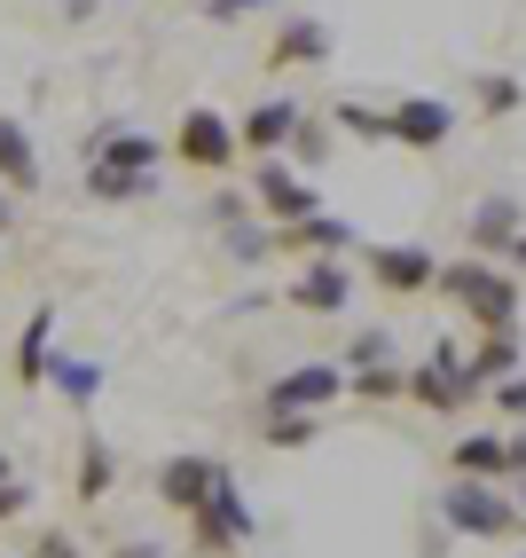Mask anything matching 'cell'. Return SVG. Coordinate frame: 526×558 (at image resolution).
<instances>
[{"instance_id": "1", "label": "cell", "mask_w": 526, "mask_h": 558, "mask_svg": "<svg viewBox=\"0 0 526 558\" xmlns=\"http://www.w3.org/2000/svg\"><path fill=\"white\" fill-rule=\"evenodd\" d=\"M432 291H440V300H456L479 330H511V323H518V283H511L487 252H479V259H440Z\"/></svg>"}, {"instance_id": "2", "label": "cell", "mask_w": 526, "mask_h": 558, "mask_svg": "<svg viewBox=\"0 0 526 558\" xmlns=\"http://www.w3.org/2000/svg\"><path fill=\"white\" fill-rule=\"evenodd\" d=\"M440 527L448 535H472V543H518V504L503 496V480H448L440 488Z\"/></svg>"}, {"instance_id": "3", "label": "cell", "mask_w": 526, "mask_h": 558, "mask_svg": "<svg viewBox=\"0 0 526 558\" xmlns=\"http://www.w3.org/2000/svg\"><path fill=\"white\" fill-rule=\"evenodd\" d=\"M252 527H259V519H252V504H244V488H236V472L220 464L212 496L189 511V543H197L205 558H229V550H244V543H252Z\"/></svg>"}, {"instance_id": "4", "label": "cell", "mask_w": 526, "mask_h": 558, "mask_svg": "<svg viewBox=\"0 0 526 558\" xmlns=\"http://www.w3.org/2000/svg\"><path fill=\"white\" fill-rule=\"evenodd\" d=\"M408 401H417V409H432V417H456V409H472L479 401V386H472V369H464V354L456 347H432L417 369H408Z\"/></svg>"}, {"instance_id": "5", "label": "cell", "mask_w": 526, "mask_h": 558, "mask_svg": "<svg viewBox=\"0 0 526 558\" xmlns=\"http://www.w3.org/2000/svg\"><path fill=\"white\" fill-rule=\"evenodd\" d=\"M173 158L181 166H197V173H229L244 158V142H236V119H220V110H181V126H173Z\"/></svg>"}, {"instance_id": "6", "label": "cell", "mask_w": 526, "mask_h": 558, "mask_svg": "<svg viewBox=\"0 0 526 558\" xmlns=\"http://www.w3.org/2000/svg\"><path fill=\"white\" fill-rule=\"evenodd\" d=\"M252 205L268 213V220H307V213H322V190H315V173H298L291 158H259Z\"/></svg>"}, {"instance_id": "7", "label": "cell", "mask_w": 526, "mask_h": 558, "mask_svg": "<svg viewBox=\"0 0 526 558\" xmlns=\"http://www.w3.org/2000/svg\"><path fill=\"white\" fill-rule=\"evenodd\" d=\"M291 307H298V315H346V307H354V268H346V252H315L307 268H298V283H291Z\"/></svg>"}, {"instance_id": "8", "label": "cell", "mask_w": 526, "mask_h": 558, "mask_svg": "<svg viewBox=\"0 0 526 558\" xmlns=\"http://www.w3.org/2000/svg\"><path fill=\"white\" fill-rule=\"evenodd\" d=\"M393 110V142L401 150H448V134H456V102H440V95H401V102H386Z\"/></svg>"}, {"instance_id": "9", "label": "cell", "mask_w": 526, "mask_h": 558, "mask_svg": "<svg viewBox=\"0 0 526 558\" xmlns=\"http://www.w3.org/2000/svg\"><path fill=\"white\" fill-rule=\"evenodd\" d=\"M440 259L425 244H369V283L393 291V300H417V291H432Z\"/></svg>"}, {"instance_id": "10", "label": "cell", "mask_w": 526, "mask_h": 558, "mask_svg": "<svg viewBox=\"0 0 526 558\" xmlns=\"http://www.w3.org/2000/svg\"><path fill=\"white\" fill-rule=\"evenodd\" d=\"M338 393H346V369L338 362H298V369H283V378L259 393V409H330Z\"/></svg>"}, {"instance_id": "11", "label": "cell", "mask_w": 526, "mask_h": 558, "mask_svg": "<svg viewBox=\"0 0 526 558\" xmlns=\"http://www.w3.org/2000/svg\"><path fill=\"white\" fill-rule=\"evenodd\" d=\"M298 119H307V102H291V95H268V102H252V110H244L236 142H244L252 158H283V150H291V134H298Z\"/></svg>"}, {"instance_id": "12", "label": "cell", "mask_w": 526, "mask_h": 558, "mask_svg": "<svg viewBox=\"0 0 526 558\" xmlns=\"http://www.w3.org/2000/svg\"><path fill=\"white\" fill-rule=\"evenodd\" d=\"M298 63H330V24L307 9H283V32L268 48V71H298Z\"/></svg>"}, {"instance_id": "13", "label": "cell", "mask_w": 526, "mask_h": 558, "mask_svg": "<svg viewBox=\"0 0 526 558\" xmlns=\"http://www.w3.org/2000/svg\"><path fill=\"white\" fill-rule=\"evenodd\" d=\"M158 158H166V142L134 134V126H110V134L87 142V166H119V173H158Z\"/></svg>"}, {"instance_id": "14", "label": "cell", "mask_w": 526, "mask_h": 558, "mask_svg": "<svg viewBox=\"0 0 526 558\" xmlns=\"http://www.w3.org/2000/svg\"><path fill=\"white\" fill-rule=\"evenodd\" d=\"M212 480H220V464L189 449V457H166V464H158V496H166L173 511H197V504L212 496Z\"/></svg>"}, {"instance_id": "15", "label": "cell", "mask_w": 526, "mask_h": 558, "mask_svg": "<svg viewBox=\"0 0 526 558\" xmlns=\"http://www.w3.org/2000/svg\"><path fill=\"white\" fill-rule=\"evenodd\" d=\"M276 252H354V229L338 213H307V220H276Z\"/></svg>"}, {"instance_id": "16", "label": "cell", "mask_w": 526, "mask_h": 558, "mask_svg": "<svg viewBox=\"0 0 526 558\" xmlns=\"http://www.w3.org/2000/svg\"><path fill=\"white\" fill-rule=\"evenodd\" d=\"M448 472H464V480H511V440L503 433H464L456 449H448Z\"/></svg>"}, {"instance_id": "17", "label": "cell", "mask_w": 526, "mask_h": 558, "mask_svg": "<svg viewBox=\"0 0 526 558\" xmlns=\"http://www.w3.org/2000/svg\"><path fill=\"white\" fill-rule=\"evenodd\" d=\"M526 229V213H518V197H479L472 205V252H487V259H503V244Z\"/></svg>"}, {"instance_id": "18", "label": "cell", "mask_w": 526, "mask_h": 558, "mask_svg": "<svg viewBox=\"0 0 526 558\" xmlns=\"http://www.w3.org/2000/svg\"><path fill=\"white\" fill-rule=\"evenodd\" d=\"M48 354H56V307H32L16 339V386H48Z\"/></svg>"}, {"instance_id": "19", "label": "cell", "mask_w": 526, "mask_h": 558, "mask_svg": "<svg viewBox=\"0 0 526 558\" xmlns=\"http://www.w3.org/2000/svg\"><path fill=\"white\" fill-rule=\"evenodd\" d=\"M518 362H526V354H518V323H511V330H487V339H479V354H472L464 369H472V386L487 393V386H496V378H511V369H518Z\"/></svg>"}, {"instance_id": "20", "label": "cell", "mask_w": 526, "mask_h": 558, "mask_svg": "<svg viewBox=\"0 0 526 558\" xmlns=\"http://www.w3.org/2000/svg\"><path fill=\"white\" fill-rule=\"evenodd\" d=\"M40 181V158H32V134L16 119H0V190H32Z\"/></svg>"}, {"instance_id": "21", "label": "cell", "mask_w": 526, "mask_h": 558, "mask_svg": "<svg viewBox=\"0 0 526 558\" xmlns=\"http://www.w3.org/2000/svg\"><path fill=\"white\" fill-rule=\"evenodd\" d=\"M48 378H56V393H63L71 409H95V393H102V369L79 362V354H48Z\"/></svg>"}, {"instance_id": "22", "label": "cell", "mask_w": 526, "mask_h": 558, "mask_svg": "<svg viewBox=\"0 0 526 558\" xmlns=\"http://www.w3.org/2000/svg\"><path fill=\"white\" fill-rule=\"evenodd\" d=\"M346 393H354V401H401V393H408V369H393V362H354V369H346Z\"/></svg>"}, {"instance_id": "23", "label": "cell", "mask_w": 526, "mask_h": 558, "mask_svg": "<svg viewBox=\"0 0 526 558\" xmlns=\"http://www.w3.org/2000/svg\"><path fill=\"white\" fill-rule=\"evenodd\" d=\"M158 190V173H119V166H87V197H102V205H134V197H149Z\"/></svg>"}, {"instance_id": "24", "label": "cell", "mask_w": 526, "mask_h": 558, "mask_svg": "<svg viewBox=\"0 0 526 558\" xmlns=\"http://www.w3.org/2000/svg\"><path fill=\"white\" fill-rule=\"evenodd\" d=\"M330 126H346V134H362V142H393V110H378V102H330Z\"/></svg>"}, {"instance_id": "25", "label": "cell", "mask_w": 526, "mask_h": 558, "mask_svg": "<svg viewBox=\"0 0 526 558\" xmlns=\"http://www.w3.org/2000/svg\"><path fill=\"white\" fill-rule=\"evenodd\" d=\"M322 409H268V449H315Z\"/></svg>"}, {"instance_id": "26", "label": "cell", "mask_w": 526, "mask_h": 558, "mask_svg": "<svg viewBox=\"0 0 526 558\" xmlns=\"http://www.w3.org/2000/svg\"><path fill=\"white\" fill-rule=\"evenodd\" d=\"M472 95H479L487 119H503V110H518V102H526V87L511 80V71H472Z\"/></svg>"}, {"instance_id": "27", "label": "cell", "mask_w": 526, "mask_h": 558, "mask_svg": "<svg viewBox=\"0 0 526 558\" xmlns=\"http://www.w3.org/2000/svg\"><path fill=\"white\" fill-rule=\"evenodd\" d=\"M102 488H110V440L87 433V440H79V504H95Z\"/></svg>"}, {"instance_id": "28", "label": "cell", "mask_w": 526, "mask_h": 558, "mask_svg": "<svg viewBox=\"0 0 526 558\" xmlns=\"http://www.w3.org/2000/svg\"><path fill=\"white\" fill-rule=\"evenodd\" d=\"M330 158V119H315V110H307V119H298V134H291V166H322Z\"/></svg>"}, {"instance_id": "29", "label": "cell", "mask_w": 526, "mask_h": 558, "mask_svg": "<svg viewBox=\"0 0 526 558\" xmlns=\"http://www.w3.org/2000/svg\"><path fill=\"white\" fill-rule=\"evenodd\" d=\"M229 259H244V268L276 259V220H268V229H244V220H236V229H229Z\"/></svg>"}, {"instance_id": "30", "label": "cell", "mask_w": 526, "mask_h": 558, "mask_svg": "<svg viewBox=\"0 0 526 558\" xmlns=\"http://www.w3.org/2000/svg\"><path fill=\"white\" fill-rule=\"evenodd\" d=\"M487 393H496V417H511V425H526V362L511 369V378H496V386H487Z\"/></svg>"}, {"instance_id": "31", "label": "cell", "mask_w": 526, "mask_h": 558, "mask_svg": "<svg viewBox=\"0 0 526 558\" xmlns=\"http://www.w3.org/2000/svg\"><path fill=\"white\" fill-rule=\"evenodd\" d=\"M244 9H291V0H205V16H212V24H236Z\"/></svg>"}, {"instance_id": "32", "label": "cell", "mask_w": 526, "mask_h": 558, "mask_svg": "<svg viewBox=\"0 0 526 558\" xmlns=\"http://www.w3.org/2000/svg\"><path fill=\"white\" fill-rule=\"evenodd\" d=\"M386 354H393L386 330H354V347H346V362H386Z\"/></svg>"}, {"instance_id": "33", "label": "cell", "mask_w": 526, "mask_h": 558, "mask_svg": "<svg viewBox=\"0 0 526 558\" xmlns=\"http://www.w3.org/2000/svg\"><path fill=\"white\" fill-rule=\"evenodd\" d=\"M32 558H79V543H71V535H63V527H48V535H40V543H32Z\"/></svg>"}, {"instance_id": "34", "label": "cell", "mask_w": 526, "mask_h": 558, "mask_svg": "<svg viewBox=\"0 0 526 558\" xmlns=\"http://www.w3.org/2000/svg\"><path fill=\"white\" fill-rule=\"evenodd\" d=\"M32 504V488H24V480H0V519H16Z\"/></svg>"}, {"instance_id": "35", "label": "cell", "mask_w": 526, "mask_h": 558, "mask_svg": "<svg viewBox=\"0 0 526 558\" xmlns=\"http://www.w3.org/2000/svg\"><path fill=\"white\" fill-rule=\"evenodd\" d=\"M244 205H252V197H236V190H229V197H212V220H220V229H236Z\"/></svg>"}, {"instance_id": "36", "label": "cell", "mask_w": 526, "mask_h": 558, "mask_svg": "<svg viewBox=\"0 0 526 558\" xmlns=\"http://www.w3.org/2000/svg\"><path fill=\"white\" fill-rule=\"evenodd\" d=\"M503 440H511V472H526V425H518V433H503Z\"/></svg>"}, {"instance_id": "37", "label": "cell", "mask_w": 526, "mask_h": 558, "mask_svg": "<svg viewBox=\"0 0 526 558\" xmlns=\"http://www.w3.org/2000/svg\"><path fill=\"white\" fill-rule=\"evenodd\" d=\"M503 259H511V268H526V229H518V236L503 244Z\"/></svg>"}, {"instance_id": "38", "label": "cell", "mask_w": 526, "mask_h": 558, "mask_svg": "<svg viewBox=\"0 0 526 558\" xmlns=\"http://www.w3.org/2000/svg\"><path fill=\"white\" fill-rule=\"evenodd\" d=\"M0 480H16V464H9V449H0Z\"/></svg>"}, {"instance_id": "39", "label": "cell", "mask_w": 526, "mask_h": 558, "mask_svg": "<svg viewBox=\"0 0 526 558\" xmlns=\"http://www.w3.org/2000/svg\"><path fill=\"white\" fill-rule=\"evenodd\" d=\"M0 229H9V197H0Z\"/></svg>"}]
</instances>
